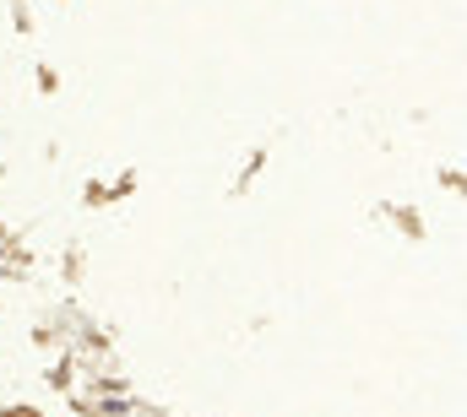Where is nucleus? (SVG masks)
Returning a JSON list of instances; mask_svg holds the SVG:
<instances>
[{
  "instance_id": "1",
  "label": "nucleus",
  "mask_w": 467,
  "mask_h": 417,
  "mask_svg": "<svg viewBox=\"0 0 467 417\" xmlns=\"http://www.w3.org/2000/svg\"><path fill=\"white\" fill-rule=\"evenodd\" d=\"M22 417H33V412H22Z\"/></svg>"
}]
</instances>
